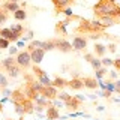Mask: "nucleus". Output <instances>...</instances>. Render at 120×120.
Listing matches in <instances>:
<instances>
[{"label":"nucleus","mask_w":120,"mask_h":120,"mask_svg":"<svg viewBox=\"0 0 120 120\" xmlns=\"http://www.w3.org/2000/svg\"><path fill=\"white\" fill-rule=\"evenodd\" d=\"M51 86H54L56 89H65V87H68V81L65 80V78H60V77H57V78H54V80H51Z\"/></svg>","instance_id":"obj_19"},{"label":"nucleus","mask_w":120,"mask_h":120,"mask_svg":"<svg viewBox=\"0 0 120 120\" xmlns=\"http://www.w3.org/2000/svg\"><path fill=\"white\" fill-rule=\"evenodd\" d=\"M44 56H45V50H42V48H35L33 51H30V59H32V63H35V65H39L42 62Z\"/></svg>","instance_id":"obj_9"},{"label":"nucleus","mask_w":120,"mask_h":120,"mask_svg":"<svg viewBox=\"0 0 120 120\" xmlns=\"http://www.w3.org/2000/svg\"><path fill=\"white\" fill-rule=\"evenodd\" d=\"M2 90H3V93H5V95H11V92L8 89H2Z\"/></svg>","instance_id":"obj_44"},{"label":"nucleus","mask_w":120,"mask_h":120,"mask_svg":"<svg viewBox=\"0 0 120 120\" xmlns=\"http://www.w3.org/2000/svg\"><path fill=\"white\" fill-rule=\"evenodd\" d=\"M95 54H96V57H99V59H102L104 56H105V52H107V48L104 47L102 44H95Z\"/></svg>","instance_id":"obj_23"},{"label":"nucleus","mask_w":120,"mask_h":120,"mask_svg":"<svg viewBox=\"0 0 120 120\" xmlns=\"http://www.w3.org/2000/svg\"><path fill=\"white\" fill-rule=\"evenodd\" d=\"M0 111H2V104H0Z\"/></svg>","instance_id":"obj_46"},{"label":"nucleus","mask_w":120,"mask_h":120,"mask_svg":"<svg viewBox=\"0 0 120 120\" xmlns=\"http://www.w3.org/2000/svg\"><path fill=\"white\" fill-rule=\"evenodd\" d=\"M9 52H11V56H14V54H18V51H17V48H9Z\"/></svg>","instance_id":"obj_42"},{"label":"nucleus","mask_w":120,"mask_h":120,"mask_svg":"<svg viewBox=\"0 0 120 120\" xmlns=\"http://www.w3.org/2000/svg\"><path fill=\"white\" fill-rule=\"evenodd\" d=\"M93 14L96 20L102 17H116L120 21V6L116 5L114 0H99L93 6Z\"/></svg>","instance_id":"obj_1"},{"label":"nucleus","mask_w":120,"mask_h":120,"mask_svg":"<svg viewBox=\"0 0 120 120\" xmlns=\"http://www.w3.org/2000/svg\"><path fill=\"white\" fill-rule=\"evenodd\" d=\"M82 99H84V98H82L81 95H78V96H71L68 101H65V107L68 108V110L75 111V110H78V108L81 107Z\"/></svg>","instance_id":"obj_6"},{"label":"nucleus","mask_w":120,"mask_h":120,"mask_svg":"<svg viewBox=\"0 0 120 120\" xmlns=\"http://www.w3.org/2000/svg\"><path fill=\"white\" fill-rule=\"evenodd\" d=\"M41 44H42V41H32V42L29 44V47H27V51H33L35 48H41Z\"/></svg>","instance_id":"obj_30"},{"label":"nucleus","mask_w":120,"mask_h":120,"mask_svg":"<svg viewBox=\"0 0 120 120\" xmlns=\"http://www.w3.org/2000/svg\"><path fill=\"white\" fill-rule=\"evenodd\" d=\"M24 95H26V98L32 99L33 102H35V99H36V98H39V96H41L39 93H38L36 90L33 89L32 86H30V82H27V84H26V87H24Z\"/></svg>","instance_id":"obj_12"},{"label":"nucleus","mask_w":120,"mask_h":120,"mask_svg":"<svg viewBox=\"0 0 120 120\" xmlns=\"http://www.w3.org/2000/svg\"><path fill=\"white\" fill-rule=\"evenodd\" d=\"M57 95H59V90L54 86H44L42 90H41V96L47 98V99H56Z\"/></svg>","instance_id":"obj_7"},{"label":"nucleus","mask_w":120,"mask_h":120,"mask_svg":"<svg viewBox=\"0 0 120 120\" xmlns=\"http://www.w3.org/2000/svg\"><path fill=\"white\" fill-rule=\"evenodd\" d=\"M41 48L45 51H51V50H56V45H54V41L50 39V41H42L41 44Z\"/></svg>","instance_id":"obj_25"},{"label":"nucleus","mask_w":120,"mask_h":120,"mask_svg":"<svg viewBox=\"0 0 120 120\" xmlns=\"http://www.w3.org/2000/svg\"><path fill=\"white\" fill-rule=\"evenodd\" d=\"M20 120H22V119H20Z\"/></svg>","instance_id":"obj_48"},{"label":"nucleus","mask_w":120,"mask_h":120,"mask_svg":"<svg viewBox=\"0 0 120 120\" xmlns=\"http://www.w3.org/2000/svg\"><path fill=\"white\" fill-rule=\"evenodd\" d=\"M5 48H9V41L5 38H0V50H5Z\"/></svg>","instance_id":"obj_32"},{"label":"nucleus","mask_w":120,"mask_h":120,"mask_svg":"<svg viewBox=\"0 0 120 120\" xmlns=\"http://www.w3.org/2000/svg\"><path fill=\"white\" fill-rule=\"evenodd\" d=\"M11 29V38H9V42L12 41V42H15V41L20 39V36H22V33H24V27H22L21 24H17V26H12Z\"/></svg>","instance_id":"obj_8"},{"label":"nucleus","mask_w":120,"mask_h":120,"mask_svg":"<svg viewBox=\"0 0 120 120\" xmlns=\"http://www.w3.org/2000/svg\"><path fill=\"white\" fill-rule=\"evenodd\" d=\"M57 98H60V99L63 101V102H65V101H68L71 98V95H68V93H65V92H62L60 93V95H57Z\"/></svg>","instance_id":"obj_37"},{"label":"nucleus","mask_w":120,"mask_h":120,"mask_svg":"<svg viewBox=\"0 0 120 120\" xmlns=\"http://www.w3.org/2000/svg\"><path fill=\"white\" fill-rule=\"evenodd\" d=\"M52 3H54V8L57 12H62L65 8H68L72 3V0H52Z\"/></svg>","instance_id":"obj_16"},{"label":"nucleus","mask_w":120,"mask_h":120,"mask_svg":"<svg viewBox=\"0 0 120 120\" xmlns=\"http://www.w3.org/2000/svg\"><path fill=\"white\" fill-rule=\"evenodd\" d=\"M2 8L5 11H8V12H15L17 9H20V6H18V3H15V2H11V0H8V2H5L2 5Z\"/></svg>","instance_id":"obj_21"},{"label":"nucleus","mask_w":120,"mask_h":120,"mask_svg":"<svg viewBox=\"0 0 120 120\" xmlns=\"http://www.w3.org/2000/svg\"><path fill=\"white\" fill-rule=\"evenodd\" d=\"M112 66L116 68V71H120V57L116 59V60H112Z\"/></svg>","instance_id":"obj_38"},{"label":"nucleus","mask_w":120,"mask_h":120,"mask_svg":"<svg viewBox=\"0 0 120 120\" xmlns=\"http://www.w3.org/2000/svg\"><path fill=\"white\" fill-rule=\"evenodd\" d=\"M14 105H15V111H17L20 116H24V110H22L21 104H18V102H14Z\"/></svg>","instance_id":"obj_34"},{"label":"nucleus","mask_w":120,"mask_h":120,"mask_svg":"<svg viewBox=\"0 0 120 120\" xmlns=\"http://www.w3.org/2000/svg\"><path fill=\"white\" fill-rule=\"evenodd\" d=\"M108 50H110L111 52H114V51H116V45H112V44H111L110 47H108Z\"/></svg>","instance_id":"obj_43"},{"label":"nucleus","mask_w":120,"mask_h":120,"mask_svg":"<svg viewBox=\"0 0 120 120\" xmlns=\"http://www.w3.org/2000/svg\"><path fill=\"white\" fill-rule=\"evenodd\" d=\"M105 26L99 20H84V18H80V24L77 27V33H87V35H92V33H104L105 32Z\"/></svg>","instance_id":"obj_2"},{"label":"nucleus","mask_w":120,"mask_h":120,"mask_svg":"<svg viewBox=\"0 0 120 120\" xmlns=\"http://www.w3.org/2000/svg\"><path fill=\"white\" fill-rule=\"evenodd\" d=\"M11 2H15V3H18V0H11Z\"/></svg>","instance_id":"obj_45"},{"label":"nucleus","mask_w":120,"mask_h":120,"mask_svg":"<svg viewBox=\"0 0 120 120\" xmlns=\"http://www.w3.org/2000/svg\"><path fill=\"white\" fill-rule=\"evenodd\" d=\"M15 60H17V65L20 66L22 71H27V69H30V66H32L30 52L27 50H26V51H20L17 54V57H15Z\"/></svg>","instance_id":"obj_3"},{"label":"nucleus","mask_w":120,"mask_h":120,"mask_svg":"<svg viewBox=\"0 0 120 120\" xmlns=\"http://www.w3.org/2000/svg\"><path fill=\"white\" fill-rule=\"evenodd\" d=\"M107 90H108V92H112V90H114V82H108Z\"/></svg>","instance_id":"obj_41"},{"label":"nucleus","mask_w":120,"mask_h":120,"mask_svg":"<svg viewBox=\"0 0 120 120\" xmlns=\"http://www.w3.org/2000/svg\"><path fill=\"white\" fill-rule=\"evenodd\" d=\"M14 65H17V60H15L14 56H9V57H6V59H3L2 60V68L3 69H9L11 66H14Z\"/></svg>","instance_id":"obj_22"},{"label":"nucleus","mask_w":120,"mask_h":120,"mask_svg":"<svg viewBox=\"0 0 120 120\" xmlns=\"http://www.w3.org/2000/svg\"><path fill=\"white\" fill-rule=\"evenodd\" d=\"M6 87H8V80L3 74H0V89H6Z\"/></svg>","instance_id":"obj_33"},{"label":"nucleus","mask_w":120,"mask_h":120,"mask_svg":"<svg viewBox=\"0 0 120 120\" xmlns=\"http://www.w3.org/2000/svg\"><path fill=\"white\" fill-rule=\"evenodd\" d=\"M33 75L38 78V81L42 86H51V80H50V77H48V74L45 72L44 69H41L38 65L33 66Z\"/></svg>","instance_id":"obj_4"},{"label":"nucleus","mask_w":120,"mask_h":120,"mask_svg":"<svg viewBox=\"0 0 120 120\" xmlns=\"http://www.w3.org/2000/svg\"><path fill=\"white\" fill-rule=\"evenodd\" d=\"M114 92H117L120 95V81H116L114 82Z\"/></svg>","instance_id":"obj_39"},{"label":"nucleus","mask_w":120,"mask_h":120,"mask_svg":"<svg viewBox=\"0 0 120 120\" xmlns=\"http://www.w3.org/2000/svg\"><path fill=\"white\" fill-rule=\"evenodd\" d=\"M11 96H12V102H22V101L26 99V95H24V92H22L21 89H15L11 92Z\"/></svg>","instance_id":"obj_15"},{"label":"nucleus","mask_w":120,"mask_h":120,"mask_svg":"<svg viewBox=\"0 0 120 120\" xmlns=\"http://www.w3.org/2000/svg\"><path fill=\"white\" fill-rule=\"evenodd\" d=\"M14 18H15V20H18V21H24L26 18H27V14H26L24 9H17L14 12Z\"/></svg>","instance_id":"obj_26"},{"label":"nucleus","mask_w":120,"mask_h":120,"mask_svg":"<svg viewBox=\"0 0 120 120\" xmlns=\"http://www.w3.org/2000/svg\"><path fill=\"white\" fill-rule=\"evenodd\" d=\"M52 41H54L56 50H59L60 52H65V54H68V52H71V51L74 50V48H72V44L68 42L66 39H60V38H52Z\"/></svg>","instance_id":"obj_5"},{"label":"nucleus","mask_w":120,"mask_h":120,"mask_svg":"<svg viewBox=\"0 0 120 120\" xmlns=\"http://www.w3.org/2000/svg\"><path fill=\"white\" fill-rule=\"evenodd\" d=\"M93 57H95V56H93V54H90V52H89V54H86V56H84V60H87V62L90 63V60H92Z\"/></svg>","instance_id":"obj_40"},{"label":"nucleus","mask_w":120,"mask_h":120,"mask_svg":"<svg viewBox=\"0 0 120 120\" xmlns=\"http://www.w3.org/2000/svg\"><path fill=\"white\" fill-rule=\"evenodd\" d=\"M21 71L22 69L18 65H14V66H11L9 69H6V72H8V77H9V78H17L18 75L21 74Z\"/></svg>","instance_id":"obj_20"},{"label":"nucleus","mask_w":120,"mask_h":120,"mask_svg":"<svg viewBox=\"0 0 120 120\" xmlns=\"http://www.w3.org/2000/svg\"><path fill=\"white\" fill-rule=\"evenodd\" d=\"M68 87H69L71 90H81V89H84L82 78H78V77L72 78L71 81H68Z\"/></svg>","instance_id":"obj_11"},{"label":"nucleus","mask_w":120,"mask_h":120,"mask_svg":"<svg viewBox=\"0 0 120 120\" xmlns=\"http://www.w3.org/2000/svg\"><path fill=\"white\" fill-rule=\"evenodd\" d=\"M105 72H107V71H105V68H101V69H98V71H96V78H102L104 75H105Z\"/></svg>","instance_id":"obj_36"},{"label":"nucleus","mask_w":120,"mask_h":120,"mask_svg":"<svg viewBox=\"0 0 120 120\" xmlns=\"http://www.w3.org/2000/svg\"><path fill=\"white\" fill-rule=\"evenodd\" d=\"M50 99H47V98H44V96H41V98H36L35 99V102L38 107H42V108H47L48 105H50V102H48Z\"/></svg>","instance_id":"obj_27"},{"label":"nucleus","mask_w":120,"mask_h":120,"mask_svg":"<svg viewBox=\"0 0 120 120\" xmlns=\"http://www.w3.org/2000/svg\"><path fill=\"white\" fill-rule=\"evenodd\" d=\"M72 48L77 51H81L84 48H87V39L84 36H75L72 41Z\"/></svg>","instance_id":"obj_10"},{"label":"nucleus","mask_w":120,"mask_h":120,"mask_svg":"<svg viewBox=\"0 0 120 120\" xmlns=\"http://www.w3.org/2000/svg\"><path fill=\"white\" fill-rule=\"evenodd\" d=\"M0 38H5L9 41L11 38V29H0Z\"/></svg>","instance_id":"obj_31"},{"label":"nucleus","mask_w":120,"mask_h":120,"mask_svg":"<svg viewBox=\"0 0 120 120\" xmlns=\"http://www.w3.org/2000/svg\"><path fill=\"white\" fill-rule=\"evenodd\" d=\"M69 20H71V17L68 18L66 21H59L57 24H56V33H57V35H59V33H62L63 36L66 35V30H65V27H66V22L69 21Z\"/></svg>","instance_id":"obj_24"},{"label":"nucleus","mask_w":120,"mask_h":120,"mask_svg":"<svg viewBox=\"0 0 120 120\" xmlns=\"http://www.w3.org/2000/svg\"><path fill=\"white\" fill-rule=\"evenodd\" d=\"M82 82H84V87H87V89H96L98 86H99V82H98L96 78H93V77H86V78H82Z\"/></svg>","instance_id":"obj_18"},{"label":"nucleus","mask_w":120,"mask_h":120,"mask_svg":"<svg viewBox=\"0 0 120 120\" xmlns=\"http://www.w3.org/2000/svg\"><path fill=\"white\" fill-rule=\"evenodd\" d=\"M90 65H92V68L95 71H98V69H101V68H102V63H101V59L99 57H93L92 60H90Z\"/></svg>","instance_id":"obj_29"},{"label":"nucleus","mask_w":120,"mask_h":120,"mask_svg":"<svg viewBox=\"0 0 120 120\" xmlns=\"http://www.w3.org/2000/svg\"><path fill=\"white\" fill-rule=\"evenodd\" d=\"M21 104V107H22V110H24V114H32L33 111H35V104H33V101L32 99H29V98H26Z\"/></svg>","instance_id":"obj_13"},{"label":"nucleus","mask_w":120,"mask_h":120,"mask_svg":"<svg viewBox=\"0 0 120 120\" xmlns=\"http://www.w3.org/2000/svg\"><path fill=\"white\" fill-rule=\"evenodd\" d=\"M101 63H102V66H112V60L111 59H107V57L101 59Z\"/></svg>","instance_id":"obj_35"},{"label":"nucleus","mask_w":120,"mask_h":120,"mask_svg":"<svg viewBox=\"0 0 120 120\" xmlns=\"http://www.w3.org/2000/svg\"><path fill=\"white\" fill-rule=\"evenodd\" d=\"M47 117H48V120H57L60 117V112L57 110V107H54V105H48V107H47Z\"/></svg>","instance_id":"obj_14"},{"label":"nucleus","mask_w":120,"mask_h":120,"mask_svg":"<svg viewBox=\"0 0 120 120\" xmlns=\"http://www.w3.org/2000/svg\"><path fill=\"white\" fill-rule=\"evenodd\" d=\"M8 18H9V12L5 11L2 6H0V27H2V24H5L8 21Z\"/></svg>","instance_id":"obj_28"},{"label":"nucleus","mask_w":120,"mask_h":120,"mask_svg":"<svg viewBox=\"0 0 120 120\" xmlns=\"http://www.w3.org/2000/svg\"><path fill=\"white\" fill-rule=\"evenodd\" d=\"M72 2H74V0H72Z\"/></svg>","instance_id":"obj_49"},{"label":"nucleus","mask_w":120,"mask_h":120,"mask_svg":"<svg viewBox=\"0 0 120 120\" xmlns=\"http://www.w3.org/2000/svg\"><path fill=\"white\" fill-rule=\"evenodd\" d=\"M99 21L102 22L105 27H111V26H116L120 22L119 18H116V17H102V18H99Z\"/></svg>","instance_id":"obj_17"},{"label":"nucleus","mask_w":120,"mask_h":120,"mask_svg":"<svg viewBox=\"0 0 120 120\" xmlns=\"http://www.w3.org/2000/svg\"><path fill=\"white\" fill-rule=\"evenodd\" d=\"M8 120H11V119H8Z\"/></svg>","instance_id":"obj_47"}]
</instances>
